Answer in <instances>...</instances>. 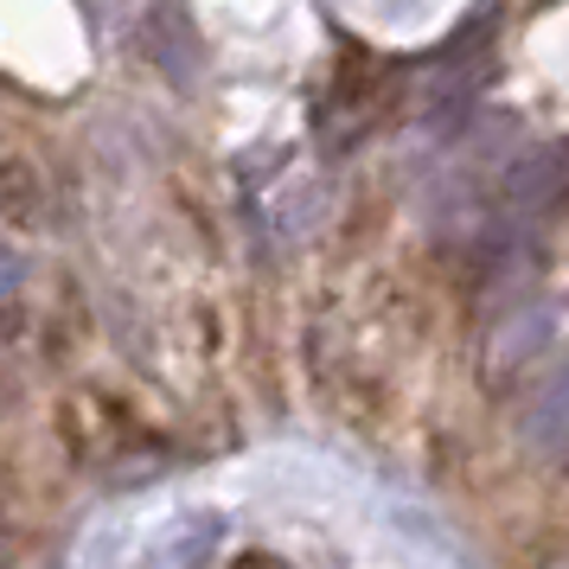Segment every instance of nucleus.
I'll return each instance as SVG.
<instances>
[{"label": "nucleus", "instance_id": "obj_1", "mask_svg": "<svg viewBox=\"0 0 569 569\" xmlns=\"http://www.w3.org/2000/svg\"><path fill=\"white\" fill-rule=\"evenodd\" d=\"M557 308L550 301H512L506 308V320L492 327V339H487V365L492 371H518L525 359H538V352H550L557 346Z\"/></svg>", "mask_w": 569, "mask_h": 569}, {"label": "nucleus", "instance_id": "obj_2", "mask_svg": "<svg viewBox=\"0 0 569 569\" xmlns=\"http://www.w3.org/2000/svg\"><path fill=\"white\" fill-rule=\"evenodd\" d=\"M525 441L538 455H569V359L543 378V390L525 403Z\"/></svg>", "mask_w": 569, "mask_h": 569}, {"label": "nucleus", "instance_id": "obj_3", "mask_svg": "<svg viewBox=\"0 0 569 569\" xmlns=\"http://www.w3.org/2000/svg\"><path fill=\"white\" fill-rule=\"evenodd\" d=\"M218 538H224V518L218 512H180L154 543V569H199L218 550Z\"/></svg>", "mask_w": 569, "mask_h": 569}]
</instances>
